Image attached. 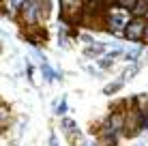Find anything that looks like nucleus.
<instances>
[{
  "label": "nucleus",
  "mask_w": 148,
  "mask_h": 146,
  "mask_svg": "<svg viewBox=\"0 0 148 146\" xmlns=\"http://www.w3.org/2000/svg\"><path fill=\"white\" fill-rule=\"evenodd\" d=\"M62 127H64V129H67V131H71V129H75V127H77V125H75V123H73V120H69V118H64V120H62Z\"/></svg>",
  "instance_id": "6"
},
{
  "label": "nucleus",
  "mask_w": 148,
  "mask_h": 146,
  "mask_svg": "<svg viewBox=\"0 0 148 146\" xmlns=\"http://www.w3.org/2000/svg\"><path fill=\"white\" fill-rule=\"evenodd\" d=\"M118 4L120 7H127V9H133L137 4V0H118Z\"/></svg>",
  "instance_id": "4"
},
{
  "label": "nucleus",
  "mask_w": 148,
  "mask_h": 146,
  "mask_svg": "<svg viewBox=\"0 0 148 146\" xmlns=\"http://www.w3.org/2000/svg\"><path fill=\"white\" fill-rule=\"evenodd\" d=\"M64 112H67V101L62 99V101H60V105H56V114H64Z\"/></svg>",
  "instance_id": "7"
},
{
  "label": "nucleus",
  "mask_w": 148,
  "mask_h": 146,
  "mask_svg": "<svg viewBox=\"0 0 148 146\" xmlns=\"http://www.w3.org/2000/svg\"><path fill=\"white\" fill-rule=\"evenodd\" d=\"M140 127L142 129H148V108L140 112Z\"/></svg>",
  "instance_id": "3"
},
{
  "label": "nucleus",
  "mask_w": 148,
  "mask_h": 146,
  "mask_svg": "<svg viewBox=\"0 0 148 146\" xmlns=\"http://www.w3.org/2000/svg\"><path fill=\"white\" fill-rule=\"evenodd\" d=\"M86 146H90V144H86Z\"/></svg>",
  "instance_id": "11"
},
{
  "label": "nucleus",
  "mask_w": 148,
  "mask_h": 146,
  "mask_svg": "<svg viewBox=\"0 0 148 146\" xmlns=\"http://www.w3.org/2000/svg\"><path fill=\"white\" fill-rule=\"evenodd\" d=\"M144 39L148 41V26H146V30H144Z\"/></svg>",
  "instance_id": "10"
},
{
  "label": "nucleus",
  "mask_w": 148,
  "mask_h": 146,
  "mask_svg": "<svg viewBox=\"0 0 148 146\" xmlns=\"http://www.w3.org/2000/svg\"><path fill=\"white\" fill-rule=\"evenodd\" d=\"M22 2H24V0H11V4H13L15 9H19V7H22Z\"/></svg>",
  "instance_id": "9"
},
{
  "label": "nucleus",
  "mask_w": 148,
  "mask_h": 146,
  "mask_svg": "<svg viewBox=\"0 0 148 146\" xmlns=\"http://www.w3.org/2000/svg\"><path fill=\"white\" fill-rule=\"evenodd\" d=\"M49 146H58V140H56V135H54V133L49 135Z\"/></svg>",
  "instance_id": "8"
},
{
  "label": "nucleus",
  "mask_w": 148,
  "mask_h": 146,
  "mask_svg": "<svg viewBox=\"0 0 148 146\" xmlns=\"http://www.w3.org/2000/svg\"><path fill=\"white\" fill-rule=\"evenodd\" d=\"M110 24H112V30L114 32H120L122 28L129 26V13L122 11V9H114L110 13Z\"/></svg>",
  "instance_id": "1"
},
{
  "label": "nucleus",
  "mask_w": 148,
  "mask_h": 146,
  "mask_svg": "<svg viewBox=\"0 0 148 146\" xmlns=\"http://www.w3.org/2000/svg\"><path fill=\"white\" fill-rule=\"evenodd\" d=\"M144 22H140V19H133V22H129V26L125 28V37L129 39V41H137V39L144 37Z\"/></svg>",
  "instance_id": "2"
},
{
  "label": "nucleus",
  "mask_w": 148,
  "mask_h": 146,
  "mask_svg": "<svg viewBox=\"0 0 148 146\" xmlns=\"http://www.w3.org/2000/svg\"><path fill=\"white\" fill-rule=\"evenodd\" d=\"M120 86H122V80H120V82H116V84H112V86H108V88H105V95H112L114 90H118Z\"/></svg>",
  "instance_id": "5"
}]
</instances>
